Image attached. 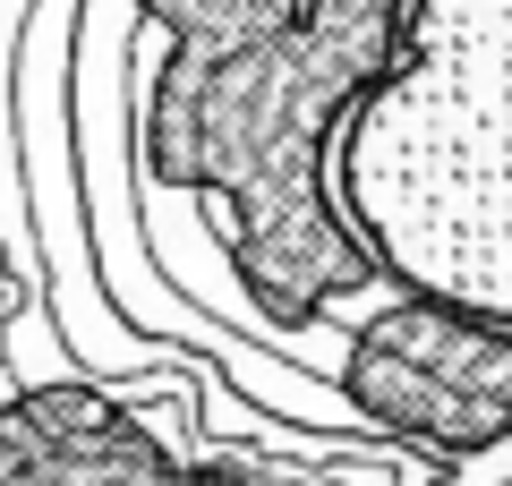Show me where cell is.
Returning <instances> with one entry per match:
<instances>
[{
    "label": "cell",
    "mask_w": 512,
    "mask_h": 486,
    "mask_svg": "<svg viewBox=\"0 0 512 486\" xmlns=\"http://www.w3.org/2000/svg\"><path fill=\"white\" fill-rule=\"evenodd\" d=\"M0 486H256L248 469L180 461L94 376H35L0 401Z\"/></svg>",
    "instance_id": "1"
}]
</instances>
